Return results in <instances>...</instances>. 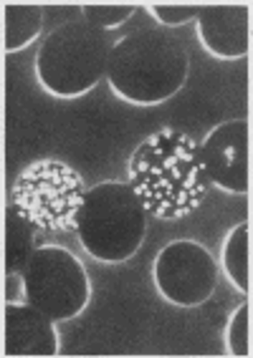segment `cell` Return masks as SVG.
Segmentation results:
<instances>
[{"mask_svg":"<svg viewBox=\"0 0 253 358\" xmlns=\"http://www.w3.org/2000/svg\"><path fill=\"white\" fill-rule=\"evenodd\" d=\"M127 182L149 217L167 222L193 215L210 187L200 144L177 129H160L135 149Z\"/></svg>","mask_w":253,"mask_h":358,"instance_id":"obj_1","label":"cell"},{"mask_svg":"<svg viewBox=\"0 0 253 358\" xmlns=\"http://www.w3.org/2000/svg\"><path fill=\"white\" fill-rule=\"evenodd\" d=\"M188 53L163 28L127 33L111 48L107 83L114 96L132 106H157L188 81Z\"/></svg>","mask_w":253,"mask_h":358,"instance_id":"obj_2","label":"cell"},{"mask_svg":"<svg viewBox=\"0 0 253 358\" xmlns=\"http://www.w3.org/2000/svg\"><path fill=\"white\" fill-rule=\"evenodd\" d=\"M111 38L107 31L91 26L84 18L61 23L46 33L36 51V78L39 86L53 99H78L89 94L107 76L111 56Z\"/></svg>","mask_w":253,"mask_h":358,"instance_id":"obj_3","label":"cell"},{"mask_svg":"<svg viewBox=\"0 0 253 358\" xmlns=\"http://www.w3.org/2000/svg\"><path fill=\"white\" fill-rule=\"evenodd\" d=\"M147 217L130 182H102L86 192L74 232L94 260L117 265L142 248Z\"/></svg>","mask_w":253,"mask_h":358,"instance_id":"obj_4","label":"cell"},{"mask_svg":"<svg viewBox=\"0 0 253 358\" xmlns=\"http://www.w3.org/2000/svg\"><path fill=\"white\" fill-rule=\"evenodd\" d=\"M86 192V182L76 169L56 159H39L15 177L11 210L39 230L71 232Z\"/></svg>","mask_w":253,"mask_h":358,"instance_id":"obj_5","label":"cell"},{"mask_svg":"<svg viewBox=\"0 0 253 358\" xmlns=\"http://www.w3.org/2000/svg\"><path fill=\"white\" fill-rule=\"evenodd\" d=\"M26 303L53 320H74L91 301L89 273L74 252L56 245L39 248L23 268Z\"/></svg>","mask_w":253,"mask_h":358,"instance_id":"obj_6","label":"cell"},{"mask_svg":"<svg viewBox=\"0 0 253 358\" xmlns=\"http://www.w3.org/2000/svg\"><path fill=\"white\" fill-rule=\"evenodd\" d=\"M152 280L163 301L177 308H198L215 293L218 262L200 243L175 240L157 252Z\"/></svg>","mask_w":253,"mask_h":358,"instance_id":"obj_7","label":"cell"},{"mask_svg":"<svg viewBox=\"0 0 253 358\" xmlns=\"http://www.w3.org/2000/svg\"><path fill=\"white\" fill-rule=\"evenodd\" d=\"M248 141L251 127L246 119H231L210 129L200 141V159L210 185L231 194H248Z\"/></svg>","mask_w":253,"mask_h":358,"instance_id":"obj_8","label":"cell"},{"mask_svg":"<svg viewBox=\"0 0 253 358\" xmlns=\"http://www.w3.org/2000/svg\"><path fill=\"white\" fill-rule=\"evenodd\" d=\"M203 51L218 61H238L251 53V6L248 3H203L195 18Z\"/></svg>","mask_w":253,"mask_h":358,"instance_id":"obj_9","label":"cell"},{"mask_svg":"<svg viewBox=\"0 0 253 358\" xmlns=\"http://www.w3.org/2000/svg\"><path fill=\"white\" fill-rule=\"evenodd\" d=\"M3 336V356L8 358H51L59 353V333L53 318L31 303H6Z\"/></svg>","mask_w":253,"mask_h":358,"instance_id":"obj_10","label":"cell"},{"mask_svg":"<svg viewBox=\"0 0 253 358\" xmlns=\"http://www.w3.org/2000/svg\"><path fill=\"white\" fill-rule=\"evenodd\" d=\"M43 23V6L39 3H6L3 6V51H23L41 36Z\"/></svg>","mask_w":253,"mask_h":358,"instance_id":"obj_11","label":"cell"},{"mask_svg":"<svg viewBox=\"0 0 253 358\" xmlns=\"http://www.w3.org/2000/svg\"><path fill=\"white\" fill-rule=\"evenodd\" d=\"M221 268L240 295L251 293V227L240 222L228 232L221 248Z\"/></svg>","mask_w":253,"mask_h":358,"instance_id":"obj_12","label":"cell"},{"mask_svg":"<svg viewBox=\"0 0 253 358\" xmlns=\"http://www.w3.org/2000/svg\"><path fill=\"white\" fill-rule=\"evenodd\" d=\"M33 243H36L33 224L20 220L11 210V215L6 220V273H20L26 268V262L36 252Z\"/></svg>","mask_w":253,"mask_h":358,"instance_id":"obj_13","label":"cell"},{"mask_svg":"<svg viewBox=\"0 0 253 358\" xmlns=\"http://www.w3.org/2000/svg\"><path fill=\"white\" fill-rule=\"evenodd\" d=\"M137 8H139L137 3H84L81 15L91 26L109 31V28H119L122 23H127Z\"/></svg>","mask_w":253,"mask_h":358,"instance_id":"obj_14","label":"cell"},{"mask_svg":"<svg viewBox=\"0 0 253 358\" xmlns=\"http://www.w3.org/2000/svg\"><path fill=\"white\" fill-rule=\"evenodd\" d=\"M226 348L235 358H251V303H240L228 320Z\"/></svg>","mask_w":253,"mask_h":358,"instance_id":"obj_15","label":"cell"},{"mask_svg":"<svg viewBox=\"0 0 253 358\" xmlns=\"http://www.w3.org/2000/svg\"><path fill=\"white\" fill-rule=\"evenodd\" d=\"M200 8L203 3H144V10L160 26H167V28L185 26V23L195 20L198 13H200Z\"/></svg>","mask_w":253,"mask_h":358,"instance_id":"obj_16","label":"cell"},{"mask_svg":"<svg viewBox=\"0 0 253 358\" xmlns=\"http://www.w3.org/2000/svg\"><path fill=\"white\" fill-rule=\"evenodd\" d=\"M6 301L8 303H26V280L20 273H6Z\"/></svg>","mask_w":253,"mask_h":358,"instance_id":"obj_17","label":"cell"}]
</instances>
